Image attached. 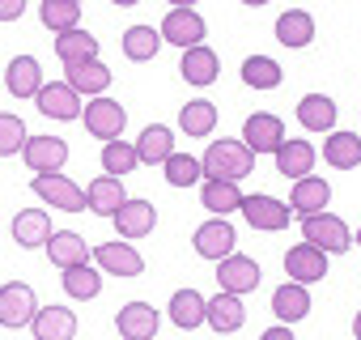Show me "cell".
<instances>
[{"instance_id":"1","label":"cell","mask_w":361,"mask_h":340,"mask_svg":"<svg viewBox=\"0 0 361 340\" xmlns=\"http://www.w3.org/2000/svg\"><path fill=\"white\" fill-rule=\"evenodd\" d=\"M204 166V179H230V183H243L251 170H255V153L243 145V140H213L209 153L200 157Z\"/></svg>"},{"instance_id":"2","label":"cell","mask_w":361,"mask_h":340,"mask_svg":"<svg viewBox=\"0 0 361 340\" xmlns=\"http://www.w3.org/2000/svg\"><path fill=\"white\" fill-rule=\"evenodd\" d=\"M302 243L319 247L323 255H344L353 247V230L344 226V217H336V213L323 209V213L302 217Z\"/></svg>"},{"instance_id":"3","label":"cell","mask_w":361,"mask_h":340,"mask_svg":"<svg viewBox=\"0 0 361 340\" xmlns=\"http://www.w3.org/2000/svg\"><path fill=\"white\" fill-rule=\"evenodd\" d=\"M81 123H85V132L94 136V140H119L123 136V123H128V111H123V102H115L111 94H98V98H90L85 102V111H81Z\"/></svg>"},{"instance_id":"4","label":"cell","mask_w":361,"mask_h":340,"mask_svg":"<svg viewBox=\"0 0 361 340\" xmlns=\"http://www.w3.org/2000/svg\"><path fill=\"white\" fill-rule=\"evenodd\" d=\"M35 196L43 205H56L64 213H85V188H77L64 170H47V175H35Z\"/></svg>"},{"instance_id":"5","label":"cell","mask_w":361,"mask_h":340,"mask_svg":"<svg viewBox=\"0 0 361 340\" xmlns=\"http://www.w3.org/2000/svg\"><path fill=\"white\" fill-rule=\"evenodd\" d=\"M238 213L247 217V226H251V230H264V234L285 230V226H289V217H293V213H289V205H285V200H276V196H268V192L243 196Z\"/></svg>"},{"instance_id":"6","label":"cell","mask_w":361,"mask_h":340,"mask_svg":"<svg viewBox=\"0 0 361 340\" xmlns=\"http://www.w3.org/2000/svg\"><path fill=\"white\" fill-rule=\"evenodd\" d=\"M35 102H39V111H43L47 119H56V123H73V119H81V111H85L81 94H77L68 81H43V90L35 94Z\"/></svg>"},{"instance_id":"7","label":"cell","mask_w":361,"mask_h":340,"mask_svg":"<svg viewBox=\"0 0 361 340\" xmlns=\"http://www.w3.org/2000/svg\"><path fill=\"white\" fill-rule=\"evenodd\" d=\"M192 247H196L200 260H213V264H217V260L234 255V247H238V230L230 226V217H209L204 226H196Z\"/></svg>"},{"instance_id":"8","label":"cell","mask_w":361,"mask_h":340,"mask_svg":"<svg viewBox=\"0 0 361 340\" xmlns=\"http://www.w3.org/2000/svg\"><path fill=\"white\" fill-rule=\"evenodd\" d=\"M94 268L98 272H111V277H123V281H132V277H140L145 272V255L132 247V243H98L94 251Z\"/></svg>"},{"instance_id":"9","label":"cell","mask_w":361,"mask_h":340,"mask_svg":"<svg viewBox=\"0 0 361 340\" xmlns=\"http://www.w3.org/2000/svg\"><path fill=\"white\" fill-rule=\"evenodd\" d=\"M259 281H264V272H259V264L251 260V255H226V260H217V285H221V293H234V298H247L251 289H259Z\"/></svg>"},{"instance_id":"10","label":"cell","mask_w":361,"mask_h":340,"mask_svg":"<svg viewBox=\"0 0 361 340\" xmlns=\"http://www.w3.org/2000/svg\"><path fill=\"white\" fill-rule=\"evenodd\" d=\"M157 35H161V43H174V47L188 51V47H200V43H204L209 26H204V18H200L196 9H170V13L161 18Z\"/></svg>"},{"instance_id":"11","label":"cell","mask_w":361,"mask_h":340,"mask_svg":"<svg viewBox=\"0 0 361 340\" xmlns=\"http://www.w3.org/2000/svg\"><path fill=\"white\" fill-rule=\"evenodd\" d=\"M35 310H39V298L26 281L0 285V327H30Z\"/></svg>"},{"instance_id":"12","label":"cell","mask_w":361,"mask_h":340,"mask_svg":"<svg viewBox=\"0 0 361 340\" xmlns=\"http://www.w3.org/2000/svg\"><path fill=\"white\" fill-rule=\"evenodd\" d=\"M115 332H119L123 340H157L161 315H157V306H149V302H123L119 315H115Z\"/></svg>"},{"instance_id":"13","label":"cell","mask_w":361,"mask_h":340,"mask_svg":"<svg viewBox=\"0 0 361 340\" xmlns=\"http://www.w3.org/2000/svg\"><path fill=\"white\" fill-rule=\"evenodd\" d=\"M281 140H285V123H281V115H272V111H255V115H247V123H243V145H247L255 157H259V153H276Z\"/></svg>"},{"instance_id":"14","label":"cell","mask_w":361,"mask_h":340,"mask_svg":"<svg viewBox=\"0 0 361 340\" xmlns=\"http://www.w3.org/2000/svg\"><path fill=\"white\" fill-rule=\"evenodd\" d=\"M22 157L35 175H47V170H64L68 162V140L64 136H26Z\"/></svg>"},{"instance_id":"15","label":"cell","mask_w":361,"mask_h":340,"mask_svg":"<svg viewBox=\"0 0 361 340\" xmlns=\"http://www.w3.org/2000/svg\"><path fill=\"white\" fill-rule=\"evenodd\" d=\"M35 340H77V310L73 306H39L30 319Z\"/></svg>"},{"instance_id":"16","label":"cell","mask_w":361,"mask_h":340,"mask_svg":"<svg viewBox=\"0 0 361 340\" xmlns=\"http://www.w3.org/2000/svg\"><path fill=\"white\" fill-rule=\"evenodd\" d=\"M272 157H276V170L293 183V179H306L310 170H314V157H319V153H314L310 140H302V136H285L281 149H276Z\"/></svg>"},{"instance_id":"17","label":"cell","mask_w":361,"mask_h":340,"mask_svg":"<svg viewBox=\"0 0 361 340\" xmlns=\"http://www.w3.org/2000/svg\"><path fill=\"white\" fill-rule=\"evenodd\" d=\"M115 221V234L128 243V238H145L153 226H157V209L149 205V200H140V196H128L123 200V209L111 217Z\"/></svg>"},{"instance_id":"18","label":"cell","mask_w":361,"mask_h":340,"mask_svg":"<svg viewBox=\"0 0 361 340\" xmlns=\"http://www.w3.org/2000/svg\"><path fill=\"white\" fill-rule=\"evenodd\" d=\"M285 272L298 285H314V281L327 277V255L319 247H310V243H298V247L285 251Z\"/></svg>"},{"instance_id":"19","label":"cell","mask_w":361,"mask_h":340,"mask_svg":"<svg viewBox=\"0 0 361 340\" xmlns=\"http://www.w3.org/2000/svg\"><path fill=\"white\" fill-rule=\"evenodd\" d=\"M289 213H298V217H310V213H323L327 205H331V188H327V179H319V175H306V179H293V192H289Z\"/></svg>"},{"instance_id":"20","label":"cell","mask_w":361,"mask_h":340,"mask_svg":"<svg viewBox=\"0 0 361 340\" xmlns=\"http://www.w3.org/2000/svg\"><path fill=\"white\" fill-rule=\"evenodd\" d=\"M178 73H183L188 85L204 90V85H213V81L221 77V60H217L213 47L200 43V47H188V51H183V60H178Z\"/></svg>"},{"instance_id":"21","label":"cell","mask_w":361,"mask_h":340,"mask_svg":"<svg viewBox=\"0 0 361 340\" xmlns=\"http://www.w3.org/2000/svg\"><path fill=\"white\" fill-rule=\"evenodd\" d=\"M64 81L81 94V98H98L111 90V68L102 60H81V64H68L64 68Z\"/></svg>"},{"instance_id":"22","label":"cell","mask_w":361,"mask_h":340,"mask_svg":"<svg viewBox=\"0 0 361 340\" xmlns=\"http://www.w3.org/2000/svg\"><path fill=\"white\" fill-rule=\"evenodd\" d=\"M123 200H128V192H123V179H115V175H98L85 188V209L98 217H115L123 209Z\"/></svg>"},{"instance_id":"23","label":"cell","mask_w":361,"mask_h":340,"mask_svg":"<svg viewBox=\"0 0 361 340\" xmlns=\"http://www.w3.org/2000/svg\"><path fill=\"white\" fill-rule=\"evenodd\" d=\"M272 315L281 319V323H302L306 315H310V289L306 285H298V281H285V285H276L272 289Z\"/></svg>"},{"instance_id":"24","label":"cell","mask_w":361,"mask_h":340,"mask_svg":"<svg viewBox=\"0 0 361 340\" xmlns=\"http://www.w3.org/2000/svg\"><path fill=\"white\" fill-rule=\"evenodd\" d=\"M276 43L289 47V51L310 47V43H314V18H310L306 9H285V13L276 18Z\"/></svg>"},{"instance_id":"25","label":"cell","mask_w":361,"mask_h":340,"mask_svg":"<svg viewBox=\"0 0 361 340\" xmlns=\"http://www.w3.org/2000/svg\"><path fill=\"white\" fill-rule=\"evenodd\" d=\"M5 85H9V94L22 102V98H35L39 90H43V68H39V60L35 56H13L9 60V68H5Z\"/></svg>"},{"instance_id":"26","label":"cell","mask_w":361,"mask_h":340,"mask_svg":"<svg viewBox=\"0 0 361 340\" xmlns=\"http://www.w3.org/2000/svg\"><path fill=\"white\" fill-rule=\"evenodd\" d=\"M47 238H51V217H47V209H22V213L13 217V243H18L22 251L47 247Z\"/></svg>"},{"instance_id":"27","label":"cell","mask_w":361,"mask_h":340,"mask_svg":"<svg viewBox=\"0 0 361 340\" xmlns=\"http://www.w3.org/2000/svg\"><path fill=\"white\" fill-rule=\"evenodd\" d=\"M47 260L64 272V268H73V264H85L90 260V243L77 234V230H51V238H47Z\"/></svg>"},{"instance_id":"28","label":"cell","mask_w":361,"mask_h":340,"mask_svg":"<svg viewBox=\"0 0 361 340\" xmlns=\"http://www.w3.org/2000/svg\"><path fill=\"white\" fill-rule=\"evenodd\" d=\"M204 323H209L213 332H221V336L238 332V327L247 323V306H243V298H234V293H217V298H209V306H204Z\"/></svg>"},{"instance_id":"29","label":"cell","mask_w":361,"mask_h":340,"mask_svg":"<svg viewBox=\"0 0 361 340\" xmlns=\"http://www.w3.org/2000/svg\"><path fill=\"white\" fill-rule=\"evenodd\" d=\"M204 306H209V298L200 289H174L170 293V323L183 332H196L204 323Z\"/></svg>"},{"instance_id":"30","label":"cell","mask_w":361,"mask_h":340,"mask_svg":"<svg viewBox=\"0 0 361 340\" xmlns=\"http://www.w3.org/2000/svg\"><path fill=\"white\" fill-rule=\"evenodd\" d=\"M200 205H204L213 217H230V213H238L243 192H238V183H230V179H200Z\"/></svg>"},{"instance_id":"31","label":"cell","mask_w":361,"mask_h":340,"mask_svg":"<svg viewBox=\"0 0 361 340\" xmlns=\"http://www.w3.org/2000/svg\"><path fill=\"white\" fill-rule=\"evenodd\" d=\"M60 285H64V293H68L73 302H94V298L102 293V272L85 260V264L64 268V272H60Z\"/></svg>"},{"instance_id":"32","label":"cell","mask_w":361,"mask_h":340,"mask_svg":"<svg viewBox=\"0 0 361 340\" xmlns=\"http://www.w3.org/2000/svg\"><path fill=\"white\" fill-rule=\"evenodd\" d=\"M298 123L306 132H336V98L327 94H306L298 102Z\"/></svg>"},{"instance_id":"33","label":"cell","mask_w":361,"mask_h":340,"mask_svg":"<svg viewBox=\"0 0 361 340\" xmlns=\"http://www.w3.org/2000/svg\"><path fill=\"white\" fill-rule=\"evenodd\" d=\"M323 157L331 170H357L361 166V136L357 132H327Z\"/></svg>"},{"instance_id":"34","label":"cell","mask_w":361,"mask_h":340,"mask_svg":"<svg viewBox=\"0 0 361 340\" xmlns=\"http://www.w3.org/2000/svg\"><path fill=\"white\" fill-rule=\"evenodd\" d=\"M56 56H60V64L68 68V64H81V60H98V35H90V30H64V35H56Z\"/></svg>"},{"instance_id":"35","label":"cell","mask_w":361,"mask_h":340,"mask_svg":"<svg viewBox=\"0 0 361 340\" xmlns=\"http://www.w3.org/2000/svg\"><path fill=\"white\" fill-rule=\"evenodd\" d=\"M170 153H174V132H170L166 123H149V128L140 132V140H136L140 166H161Z\"/></svg>"},{"instance_id":"36","label":"cell","mask_w":361,"mask_h":340,"mask_svg":"<svg viewBox=\"0 0 361 340\" xmlns=\"http://www.w3.org/2000/svg\"><path fill=\"white\" fill-rule=\"evenodd\" d=\"M119 47H123V56L132 64H149L161 51V35H157V26H128L123 39H119Z\"/></svg>"},{"instance_id":"37","label":"cell","mask_w":361,"mask_h":340,"mask_svg":"<svg viewBox=\"0 0 361 340\" xmlns=\"http://www.w3.org/2000/svg\"><path fill=\"white\" fill-rule=\"evenodd\" d=\"M39 22H43L51 35L77 30V26H81V0H43V5H39Z\"/></svg>"},{"instance_id":"38","label":"cell","mask_w":361,"mask_h":340,"mask_svg":"<svg viewBox=\"0 0 361 340\" xmlns=\"http://www.w3.org/2000/svg\"><path fill=\"white\" fill-rule=\"evenodd\" d=\"M161 175H166V183L170 188H196L200 179H204V166H200V157H192V153H170L166 162H161Z\"/></svg>"},{"instance_id":"39","label":"cell","mask_w":361,"mask_h":340,"mask_svg":"<svg viewBox=\"0 0 361 340\" xmlns=\"http://www.w3.org/2000/svg\"><path fill=\"white\" fill-rule=\"evenodd\" d=\"M213 128H217V107L209 98H196L178 111V132L183 136H213Z\"/></svg>"},{"instance_id":"40","label":"cell","mask_w":361,"mask_h":340,"mask_svg":"<svg viewBox=\"0 0 361 340\" xmlns=\"http://www.w3.org/2000/svg\"><path fill=\"white\" fill-rule=\"evenodd\" d=\"M243 81L251 90H276L285 81V68L272 60V56H247L243 60Z\"/></svg>"},{"instance_id":"41","label":"cell","mask_w":361,"mask_h":340,"mask_svg":"<svg viewBox=\"0 0 361 340\" xmlns=\"http://www.w3.org/2000/svg\"><path fill=\"white\" fill-rule=\"evenodd\" d=\"M136 166H140V157H136V145H128L123 136H119V140H106V145H102V170H106V175L123 179V175H132Z\"/></svg>"},{"instance_id":"42","label":"cell","mask_w":361,"mask_h":340,"mask_svg":"<svg viewBox=\"0 0 361 340\" xmlns=\"http://www.w3.org/2000/svg\"><path fill=\"white\" fill-rule=\"evenodd\" d=\"M26 123H22V115H13V111H0V157H13V153H22V145H26Z\"/></svg>"},{"instance_id":"43","label":"cell","mask_w":361,"mask_h":340,"mask_svg":"<svg viewBox=\"0 0 361 340\" xmlns=\"http://www.w3.org/2000/svg\"><path fill=\"white\" fill-rule=\"evenodd\" d=\"M26 13V0H0V22H18Z\"/></svg>"},{"instance_id":"44","label":"cell","mask_w":361,"mask_h":340,"mask_svg":"<svg viewBox=\"0 0 361 340\" xmlns=\"http://www.w3.org/2000/svg\"><path fill=\"white\" fill-rule=\"evenodd\" d=\"M259 340H293V327H289V323H276V327L259 332Z\"/></svg>"},{"instance_id":"45","label":"cell","mask_w":361,"mask_h":340,"mask_svg":"<svg viewBox=\"0 0 361 340\" xmlns=\"http://www.w3.org/2000/svg\"><path fill=\"white\" fill-rule=\"evenodd\" d=\"M170 9H196V0H170Z\"/></svg>"},{"instance_id":"46","label":"cell","mask_w":361,"mask_h":340,"mask_svg":"<svg viewBox=\"0 0 361 340\" xmlns=\"http://www.w3.org/2000/svg\"><path fill=\"white\" fill-rule=\"evenodd\" d=\"M111 5H119V9H132V5H140V0H111Z\"/></svg>"},{"instance_id":"47","label":"cell","mask_w":361,"mask_h":340,"mask_svg":"<svg viewBox=\"0 0 361 340\" xmlns=\"http://www.w3.org/2000/svg\"><path fill=\"white\" fill-rule=\"evenodd\" d=\"M243 5H251V9H264V5H272V0H243Z\"/></svg>"},{"instance_id":"48","label":"cell","mask_w":361,"mask_h":340,"mask_svg":"<svg viewBox=\"0 0 361 340\" xmlns=\"http://www.w3.org/2000/svg\"><path fill=\"white\" fill-rule=\"evenodd\" d=\"M353 336L361 340V310H357V319H353Z\"/></svg>"},{"instance_id":"49","label":"cell","mask_w":361,"mask_h":340,"mask_svg":"<svg viewBox=\"0 0 361 340\" xmlns=\"http://www.w3.org/2000/svg\"><path fill=\"white\" fill-rule=\"evenodd\" d=\"M353 243H357V247H361V230H357V234H353Z\"/></svg>"}]
</instances>
